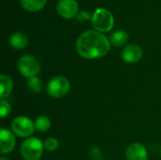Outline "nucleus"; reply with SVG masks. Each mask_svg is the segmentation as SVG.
<instances>
[{
	"label": "nucleus",
	"instance_id": "nucleus-18",
	"mask_svg": "<svg viewBox=\"0 0 161 160\" xmlns=\"http://www.w3.org/2000/svg\"><path fill=\"white\" fill-rule=\"evenodd\" d=\"M11 112V106L6 99H1L0 101V117L2 119L8 117Z\"/></svg>",
	"mask_w": 161,
	"mask_h": 160
},
{
	"label": "nucleus",
	"instance_id": "nucleus-19",
	"mask_svg": "<svg viewBox=\"0 0 161 160\" xmlns=\"http://www.w3.org/2000/svg\"><path fill=\"white\" fill-rule=\"evenodd\" d=\"M90 156L92 160H103L104 154L101 149L97 147H93L90 150Z\"/></svg>",
	"mask_w": 161,
	"mask_h": 160
},
{
	"label": "nucleus",
	"instance_id": "nucleus-11",
	"mask_svg": "<svg viewBox=\"0 0 161 160\" xmlns=\"http://www.w3.org/2000/svg\"><path fill=\"white\" fill-rule=\"evenodd\" d=\"M9 44L12 48L16 50H22L25 48L28 44V37L25 33L21 31H16L12 33L9 37Z\"/></svg>",
	"mask_w": 161,
	"mask_h": 160
},
{
	"label": "nucleus",
	"instance_id": "nucleus-7",
	"mask_svg": "<svg viewBox=\"0 0 161 160\" xmlns=\"http://www.w3.org/2000/svg\"><path fill=\"white\" fill-rule=\"evenodd\" d=\"M57 11L61 17L71 19L78 13V4L75 0H58Z\"/></svg>",
	"mask_w": 161,
	"mask_h": 160
},
{
	"label": "nucleus",
	"instance_id": "nucleus-10",
	"mask_svg": "<svg viewBox=\"0 0 161 160\" xmlns=\"http://www.w3.org/2000/svg\"><path fill=\"white\" fill-rule=\"evenodd\" d=\"M0 152L2 155L10 153L16 144V140L14 134L6 128H2L0 131Z\"/></svg>",
	"mask_w": 161,
	"mask_h": 160
},
{
	"label": "nucleus",
	"instance_id": "nucleus-2",
	"mask_svg": "<svg viewBox=\"0 0 161 160\" xmlns=\"http://www.w3.org/2000/svg\"><path fill=\"white\" fill-rule=\"evenodd\" d=\"M43 142L35 137L25 139L20 147L21 156L25 160H40L43 153Z\"/></svg>",
	"mask_w": 161,
	"mask_h": 160
},
{
	"label": "nucleus",
	"instance_id": "nucleus-3",
	"mask_svg": "<svg viewBox=\"0 0 161 160\" xmlns=\"http://www.w3.org/2000/svg\"><path fill=\"white\" fill-rule=\"evenodd\" d=\"M92 24L95 30L103 33L110 31L114 26L113 14L106 8H96L92 15Z\"/></svg>",
	"mask_w": 161,
	"mask_h": 160
},
{
	"label": "nucleus",
	"instance_id": "nucleus-22",
	"mask_svg": "<svg viewBox=\"0 0 161 160\" xmlns=\"http://www.w3.org/2000/svg\"><path fill=\"white\" fill-rule=\"evenodd\" d=\"M160 156H161V147H160Z\"/></svg>",
	"mask_w": 161,
	"mask_h": 160
},
{
	"label": "nucleus",
	"instance_id": "nucleus-9",
	"mask_svg": "<svg viewBox=\"0 0 161 160\" xmlns=\"http://www.w3.org/2000/svg\"><path fill=\"white\" fill-rule=\"evenodd\" d=\"M125 157L127 160H147L148 152L143 144L140 142H134L127 147Z\"/></svg>",
	"mask_w": 161,
	"mask_h": 160
},
{
	"label": "nucleus",
	"instance_id": "nucleus-1",
	"mask_svg": "<svg viewBox=\"0 0 161 160\" xmlns=\"http://www.w3.org/2000/svg\"><path fill=\"white\" fill-rule=\"evenodd\" d=\"M75 48L84 58L93 59L106 56L110 49V41L97 30H87L78 37Z\"/></svg>",
	"mask_w": 161,
	"mask_h": 160
},
{
	"label": "nucleus",
	"instance_id": "nucleus-16",
	"mask_svg": "<svg viewBox=\"0 0 161 160\" xmlns=\"http://www.w3.org/2000/svg\"><path fill=\"white\" fill-rule=\"evenodd\" d=\"M35 124V129L38 130L39 132H47L50 127H51V121L48 117L46 116H40L34 121Z\"/></svg>",
	"mask_w": 161,
	"mask_h": 160
},
{
	"label": "nucleus",
	"instance_id": "nucleus-5",
	"mask_svg": "<svg viewBox=\"0 0 161 160\" xmlns=\"http://www.w3.org/2000/svg\"><path fill=\"white\" fill-rule=\"evenodd\" d=\"M70 88V81L68 78L62 75L54 76L48 81L46 85L47 93L53 98H61L65 96L69 92Z\"/></svg>",
	"mask_w": 161,
	"mask_h": 160
},
{
	"label": "nucleus",
	"instance_id": "nucleus-14",
	"mask_svg": "<svg viewBox=\"0 0 161 160\" xmlns=\"http://www.w3.org/2000/svg\"><path fill=\"white\" fill-rule=\"evenodd\" d=\"M21 6L28 11H38L47 3V0H20Z\"/></svg>",
	"mask_w": 161,
	"mask_h": 160
},
{
	"label": "nucleus",
	"instance_id": "nucleus-13",
	"mask_svg": "<svg viewBox=\"0 0 161 160\" xmlns=\"http://www.w3.org/2000/svg\"><path fill=\"white\" fill-rule=\"evenodd\" d=\"M129 39L128 33L124 29H117L113 31L109 37L110 43L114 46H123L125 45Z\"/></svg>",
	"mask_w": 161,
	"mask_h": 160
},
{
	"label": "nucleus",
	"instance_id": "nucleus-6",
	"mask_svg": "<svg viewBox=\"0 0 161 160\" xmlns=\"http://www.w3.org/2000/svg\"><path fill=\"white\" fill-rule=\"evenodd\" d=\"M11 129L16 136L27 139L33 134L35 130V124L34 122L28 117L19 116L13 119L11 123Z\"/></svg>",
	"mask_w": 161,
	"mask_h": 160
},
{
	"label": "nucleus",
	"instance_id": "nucleus-12",
	"mask_svg": "<svg viewBox=\"0 0 161 160\" xmlns=\"http://www.w3.org/2000/svg\"><path fill=\"white\" fill-rule=\"evenodd\" d=\"M0 96L2 99L7 98L12 91L13 89V80L8 74H1L0 75Z\"/></svg>",
	"mask_w": 161,
	"mask_h": 160
},
{
	"label": "nucleus",
	"instance_id": "nucleus-20",
	"mask_svg": "<svg viewBox=\"0 0 161 160\" xmlns=\"http://www.w3.org/2000/svg\"><path fill=\"white\" fill-rule=\"evenodd\" d=\"M75 17H76V19H77L79 22L87 21V20H92V16H91V14L89 13V11H87V10L78 11V13L76 14Z\"/></svg>",
	"mask_w": 161,
	"mask_h": 160
},
{
	"label": "nucleus",
	"instance_id": "nucleus-15",
	"mask_svg": "<svg viewBox=\"0 0 161 160\" xmlns=\"http://www.w3.org/2000/svg\"><path fill=\"white\" fill-rule=\"evenodd\" d=\"M26 86H27V89L33 93H40V92H42V91L43 89L42 81L38 76H33V77L27 78Z\"/></svg>",
	"mask_w": 161,
	"mask_h": 160
},
{
	"label": "nucleus",
	"instance_id": "nucleus-17",
	"mask_svg": "<svg viewBox=\"0 0 161 160\" xmlns=\"http://www.w3.org/2000/svg\"><path fill=\"white\" fill-rule=\"evenodd\" d=\"M43 146H44V149L46 151L54 152L58 148L59 142L56 138H47L43 142Z\"/></svg>",
	"mask_w": 161,
	"mask_h": 160
},
{
	"label": "nucleus",
	"instance_id": "nucleus-4",
	"mask_svg": "<svg viewBox=\"0 0 161 160\" xmlns=\"http://www.w3.org/2000/svg\"><path fill=\"white\" fill-rule=\"evenodd\" d=\"M18 70L23 76L30 78L39 74L41 72V64L34 56L25 54L18 60Z\"/></svg>",
	"mask_w": 161,
	"mask_h": 160
},
{
	"label": "nucleus",
	"instance_id": "nucleus-21",
	"mask_svg": "<svg viewBox=\"0 0 161 160\" xmlns=\"http://www.w3.org/2000/svg\"><path fill=\"white\" fill-rule=\"evenodd\" d=\"M0 160H8V158H6V157H0Z\"/></svg>",
	"mask_w": 161,
	"mask_h": 160
},
{
	"label": "nucleus",
	"instance_id": "nucleus-8",
	"mask_svg": "<svg viewBox=\"0 0 161 160\" xmlns=\"http://www.w3.org/2000/svg\"><path fill=\"white\" fill-rule=\"evenodd\" d=\"M143 52L138 44H128L122 51V58L126 63H137L142 58Z\"/></svg>",
	"mask_w": 161,
	"mask_h": 160
}]
</instances>
